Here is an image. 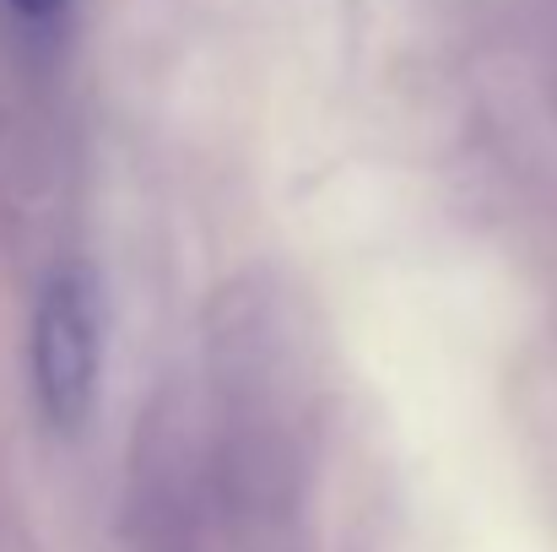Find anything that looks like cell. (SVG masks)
<instances>
[{"instance_id":"obj_1","label":"cell","mask_w":557,"mask_h":552,"mask_svg":"<svg viewBox=\"0 0 557 552\" xmlns=\"http://www.w3.org/2000/svg\"><path fill=\"white\" fill-rule=\"evenodd\" d=\"M103 373V304L98 277L71 260L44 282L38 315H33V384L49 428L76 433L98 401Z\"/></svg>"},{"instance_id":"obj_2","label":"cell","mask_w":557,"mask_h":552,"mask_svg":"<svg viewBox=\"0 0 557 552\" xmlns=\"http://www.w3.org/2000/svg\"><path fill=\"white\" fill-rule=\"evenodd\" d=\"M5 5H11L22 22H60L71 0H5Z\"/></svg>"}]
</instances>
